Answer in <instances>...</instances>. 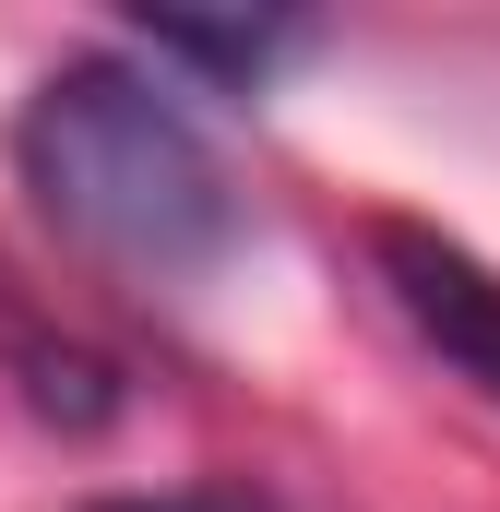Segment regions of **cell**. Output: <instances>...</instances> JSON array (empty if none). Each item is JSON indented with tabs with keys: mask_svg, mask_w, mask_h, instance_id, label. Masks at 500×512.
<instances>
[{
	"mask_svg": "<svg viewBox=\"0 0 500 512\" xmlns=\"http://www.w3.org/2000/svg\"><path fill=\"white\" fill-rule=\"evenodd\" d=\"M12 179L60 251L108 262L131 286H203L250 239V203L215 155V131L131 48H72L60 72L24 84Z\"/></svg>",
	"mask_w": 500,
	"mask_h": 512,
	"instance_id": "obj_1",
	"label": "cell"
},
{
	"mask_svg": "<svg viewBox=\"0 0 500 512\" xmlns=\"http://www.w3.org/2000/svg\"><path fill=\"white\" fill-rule=\"evenodd\" d=\"M370 274H381V298L405 310V334L465 393L500 405V274L489 262L465 251V239H441V227H417V215H381L370 227Z\"/></svg>",
	"mask_w": 500,
	"mask_h": 512,
	"instance_id": "obj_2",
	"label": "cell"
},
{
	"mask_svg": "<svg viewBox=\"0 0 500 512\" xmlns=\"http://www.w3.org/2000/svg\"><path fill=\"white\" fill-rule=\"evenodd\" d=\"M120 48L155 60V72H203L215 96H274V72L310 60L322 24H286V12H250V24H227V12H143Z\"/></svg>",
	"mask_w": 500,
	"mask_h": 512,
	"instance_id": "obj_3",
	"label": "cell"
},
{
	"mask_svg": "<svg viewBox=\"0 0 500 512\" xmlns=\"http://www.w3.org/2000/svg\"><path fill=\"white\" fill-rule=\"evenodd\" d=\"M0 358H12L24 405H36L48 429H72V441H96V429L131 405V393H120V370H108L96 346H72V334H36V322H12V310H0Z\"/></svg>",
	"mask_w": 500,
	"mask_h": 512,
	"instance_id": "obj_4",
	"label": "cell"
},
{
	"mask_svg": "<svg viewBox=\"0 0 500 512\" xmlns=\"http://www.w3.org/2000/svg\"><path fill=\"white\" fill-rule=\"evenodd\" d=\"M84 512H286L250 477H191V489H131V501H84Z\"/></svg>",
	"mask_w": 500,
	"mask_h": 512,
	"instance_id": "obj_5",
	"label": "cell"
}]
</instances>
